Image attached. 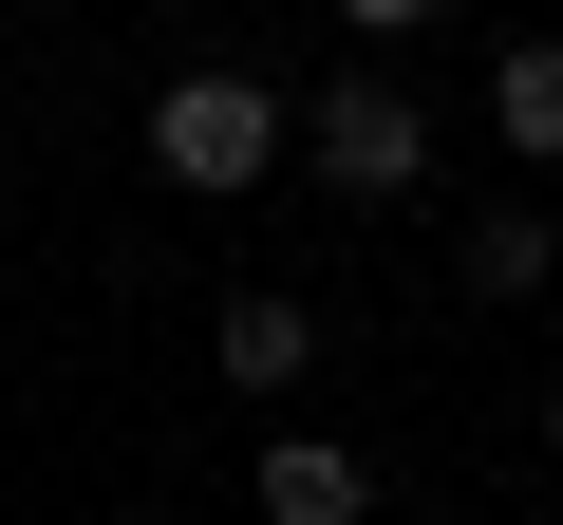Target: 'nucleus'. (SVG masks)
<instances>
[{"mask_svg":"<svg viewBox=\"0 0 563 525\" xmlns=\"http://www.w3.org/2000/svg\"><path fill=\"white\" fill-rule=\"evenodd\" d=\"M151 169H169L188 206L263 188V169H282V94H263V76H225V57H207V76H169V94H151Z\"/></svg>","mask_w":563,"mask_h":525,"instance_id":"nucleus-1","label":"nucleus"},{"mask_svg":"<svg viewBox=\"0 0 563 525\" xmlns=\"http://www.w3.org/2000/svg\"><path fill=\"white\" fill-rule=\"evenodd\" d=\"M301 150H320V188H339V206H395V188L432 169V113H413L395 76H339V94L301 113Z\"/></svg>","mask_w":563,"mask_h":525,"instance_id":"nucleus-2","label":"nucleus"},{"mask_svg":"<svg viewBox=\"0 0 563 525\" xmlns=\"http://www.w3.org/2000/svg\"><path fill=\"white\" fill-rule=\"evenodd\" d=\"M263 525H376V450H339V432H263Z\"/></svg>","mask_w":563,"mask_h":525,"instance_id":"nucleus-3","label":"nucleus"},{"mask_svg":"<svg viewBox=\"0 0 563 525\" xmlns=\"http://www.w3.org/2000/svg\"><path fill=\"white\" fill-rule=\"evenodd\" d=\"M207 357H225V394H301V376H320V301H282V282H244Z\"/></svg>","mask_w":563,"mask_h":525,"instance_id":"nucleus-4","label":"nucleus"},{"mask_svg":"<svg viewBox=\"0 0 563 525\" xmlns=\"http://www.w3.org/2000/svg\"><path fill=\"white\" fill-rule=\"evenodd\" d=\"M488 132H507L526 169H563V38H507V57H488Z\"/></svg>","mask_w":563,"mask_h":525,"instance_id":"nucleus-5","label":"nucleus"},{"mask_svg":"<svg viewBox=\"0 0 563 525\" xmlns=\"http://www.w3.org/2000/svg\"><path fill=\"white\" fill-rule=\"evenodd\" d=\"M544 282H563V225L544 206H488L470 225V301H544Z\"/></svg>","mask_w":563,"mask_h":525,"instance_id":"nucleus-6","label":"nucleus"},{"mask_svg":"<svg viewBox=\"0 0 563 525\" xmlns=\"http://www.w3.org/2000/svg\"><path fill=\"white\" fill-rule=\"evenodd\" d=\"M544 450H563V376H544Z\"/></svg>","mask_w":563,"mask_h":525,"instance_id":"nucleus-7","label":"nucleus"}]
</instances>
